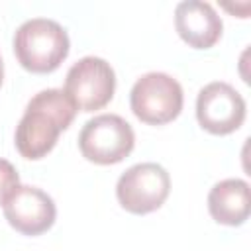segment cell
<instances>
[{
  "mask_svg": "<svg viewBox=\"0 0 251 251\" xmlns=\"http://www.w3.org/2000/svg\"><path fill=\"white\" fill-rule=\"evenodd\" d=\"M76 108L61 88L37 92L25 106L16 127V149L22 157L37 161L45 157L75 120Z\"/></svg>",
  "mask_w": 251,
  "mask_h": 251,
  "instance_id": "cell-1",
  "label": "cell"
},
{
  "mask_svg": "<svg viewBox=\"0 0 251 251\" xmlns=\"http://www.w3.org/2000/svg\"><path fill=\"white\" fill-rule=\"evenodd\" d=\"M69 47L65 27L49 18H31L14 33V53L29 73H53L67 59Z\"/></svg>",
  "mask_w": 251,
  "mask_h": 251,
  "instance_id": "cell-2",
  "label": "cell"
},
{
  "mask_svg": "<svg viewBox=\"0 0 251 251\" xmlns=\"http://www.w3.org/2000/svg\"><path fill=\"white\" fill-rule=\"evenodd\" d=\"M135 145L131 126L116 114H100L88 120L78 133V149L84 159L96 165L124 161Z\"/></svg>",
  "mask_w": 251,
  "mask_h": 251,
  "instance_id": "cell-3",
  "label": "cell"
},
{
  "mask_svg": "<svg viewBox=\"0 0 251 251\" xmlns=\"http://www.w3.org/2000/svg\"><path fill=\"white\" fill-rule=\"evenodd\" d=\"M182 102V86L167 73H147L139 76L129 92L131 112L149 126L173 122L180 114Z\"/></svg>",
  "mask_w": 251,
  "mask_h": 251,
  "instance_id": "cell-4",
  "label": "cell"
},
{
  "mask_svg": "<svg viewBox=\"0 0 251 251\" xmlns=\"http://www.w3.org/2000/svg\"><path fill=\"white\" fill-rule=\"evenodd\" d=\"M116 90V75L108 61L88 55L78 59L67 73L65 94L80 112L104 108Z\"/></svg>",
  "mask_w": 251,
  "mask_h": 251,
  "instance_id": "cell-5",
  "label": "cell"
},
{
  "mask_svg": "<svg viewBox=\"0 0 251 251\" xmlns=\"http://www.w3.org/2000/svg\"><path fill=\"white\" fill-rule=\"evenodd\" d=\"M171 192V176L157 163L129 167L116 184V196L124 210L143 216L163 206Z\"/></svg>",
  "mask_w": 251,
  "mask_h": 251,
  "instance_id": "cell-6",
  "label": "cell"
},
{
  "mask_svg": "<svg viewBox=\"0 0 251 251\" xmlns=\"http://www.w3.org/2000/svg\"><path fill=\"white\" fill-rule=\"evenodd\" d=\"M196 118L206 131L214 135H227L243 124L245 100L231 84L222 80L210 82L198 92Z\"/></svg>",
  "mask_w": 251,
  "mask_h": 251,
  "instance_id": "cell-7",
  "label": "cell"
},
{
  "mask_svg": "<svg viewBox=\"0 0 251 251\" xmlns=\"http://www.w3.org/2000/svg\"><path fill=\"white\" fill-rule=\"evenodd\" d=\"M2 206L8 224L24 235H41L57 218L53 198L41 188L27 184H18Z\"/></svg>",
  "mask_w": 251,
  "mask_h": 251,
  "instance_id": "cell-8",
  "label": "cell"
},
{
  "mask_svg": "<svg viewBox=\"0 0 251 251\" xmlns=\"http://www.w3.org/2000/svg\"><path fill=\"white\" fill-rule=\"evenodd\" d=\"M175 27L184 43L194 49H210L222 37V18L212 4L184 0L175 10Z\"/></svg>",
  "mask_w": 251,
  "mask_h": 251,
  "instance_id": "cell-9",
  "label": "cell"
},
{
  "mask_svg": "<svg viewBox=\"0 0 251 251\" xmlns=\"http://www.w3.org/2000/svg\"><path fill=\"white\" fill-rule=\"evenodd\" d=\"M210 216L224 226H241L251 212L249 184L241 178H226L212 186L208 194Z\"/></svg>",
  "mask_w": 251,
  "mask_h": 251,
  "instance_id": "cell-10",
  "label": "cell"
},
{
  "mask_svg": "<svg viewBox=\"0 0 251 251\" xmlns=\"http://www.w3.org/2000/svg\"><path fill=\"white\" fill-rule=\"evenodd\" d=\"M20 184V176L16 167L6 161L0 159V204H4V200L10 196V192Z\"/></svg>",
  "mask_w": 251,
  "mask_h": 251,
  "instance_id": "cell-11",
  "label": "cell"
},
{
  "mask_svg": "<svg viewBox=\"0 0 251 251\" xmlns=\"http://www.w3.org/2000/svg\"><path fill=\"white\" fill-rule=\"evenodd\" d=\"M2 78H4V65H2V59H0V86H2Z\"/></svg>",
  "mask_w": 251,
  "mask_h": 251,
  "instance_id": "cell-12",
  "label": "cell"
}]
</instances>
